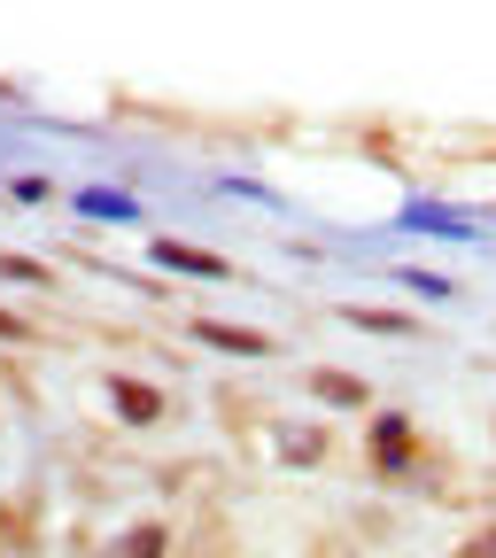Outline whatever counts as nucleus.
I'll return each instance as SVG.
<instances>
[{"label":"nucleus","instance_id":"nucleus-1","mask_svg":"<svg viewBox=\"0 0 496 558\" xmlns=\"http://www.w3.org/2000/svg\"><path fill=\"white\" fill-rule=\"evenodd\" d=\"M365 465L380 481H411L419 465H427V435H419L411 411H373L365 418Z\"/></svg>","mask_w":496,"mask_h":558},{"label":"nucleus","instance_id":"nucleus-2","mask_svg":"<svg viewBox=\"0 0 496 558\" xmlns=\"http://www.w3.org/2000/svg\"><path fill=\"white\" fill-rule=\"evenodd\" d=\"M186 333H194V349H218V357H241V365L279 357V341H271L264 326H233V318H186Z\"/></svg>","mask_w":496,"mask_h":558},{"label":"nucleus","instance_id":"nucleus-3","mask_svg":"<svg viewBox=\"0 0 496 558\" xmlns=\"http://www.w3.org/2000/svg\"><path fill=\"white\" fill-rule=\"evenodd\" d=\"M101 396H109V411L124 427H164V411H171V396L156 380H140V373H101Z\"/></svg>","mask_w":496,"mask_h":558},{"label":"nucleus","instance_id":"nucleus-4","mask_svg":"<svg viewBox=\"0 0 496 558\" xmlns=\"http://www.w3.org/2000/svg\"><path fill=\"white\" fill-rule=\"evenodd\" d=\"M148 256H156V271H179V279H233V256L194 248V241H179V233H156Z\"/></svg>","mask_w":496,"mask_h":558},{"label":"nucleus","instance_id":"nucleus-5","mask_svg":"<svg viewBox=\"0 0 496 558\" xmlns=\"http://www.w3.org/2000/svg\"><path fill=\"white\" fill-rule=\"evenodd\" d=\"M311 396H318L326 411H373V380L341 373V365H318V373H311Z\"/></svg>","mask_w":496,"mask_h":558},{"label":"nucleus","instance_id":"nucleus-6","mask_svg":"<svg viewBox=\"0 0 496 558\" xmlns=\"http://www.w3.org/2000/svg\"><path fill=\"white\" fill-rule=\"evenodd\" d=\"M70 209L101 226H140V194H117V186H70Z\"/></svg>","mask_w":496,"mask_h":558},{"label":"nucleus","instance_id":"nucleus-7","mask_svg":"<svg viewBox=\"0 0 496 558\" xmlns=\"http://www.w3.org/2000/svg\"><path fill=\"white\" fill-rule=\"evenodd\" d=\"M341 318L358 326V333H396V341L427 333V318H419V311H373V303H341Z\"/></svg>","mask_w":496,"mask_h":558},{"label":"nucleus","instance_id":"nucleus-8","mask_svg":"<svg viewBox=\"0 0 496 558\" xmlns=\"http://www.w3.org/2000/svg\"><path fill=\"white\" fill-rule=\"evenodd\" d=\"M0 288H39V295H55L62 279H55V264H39V256H16V248H0Z\"/></svg>","mask_w":496,"mask_h":558},{"label":"nucleus","instance_id":"nucleus-9","mask_svg":"<svg viewBox=\"0 0 496 558\" xmlns=\"http://www.w3.org/2000/svg\"><path fill=\"white\" fill-rule=\"evenodd\" d=\"M171 550V527L164 520H132L117 543H109V558H164Z\"/></svg>","mask_w":496,"mask_h":558},{"label":"nucleus","instance_id":"nucleus-10","mask_svg":"<svg viewBox=\"0 0 496 558\" xmlns=\"http://www.w3.org/2000/svg\"><path fill=\"white\" fill-rule=\"evenodd\" d=\"M396 279H403L419 303H450V295H458V279H443V271H427V264H396Z\"/></svg>","mask_w":496,"mask_h":558},{"label":"nucleus","instance_id":"nucleus-11","mask_svg":"<svg viewBox=\"0 0 496 558\" xmlns=\"http://www.w3.org/2000/svg\"><path fill=\"white\" fill-rule=\"evenodd\" d=\"M411 226H427V233H465L450 209H435V202H419V209H411Z\"/></svg>","mask_w":496,"mask_h":558},{"label":"nucleus","instance_id":"nucleus-12","mask_svg":"<svg viewBox=\"0 0 496 558\" xmlns=\"http://www.w3.org/2000/svg\"><path fill=\"white\" fill-rule=\"evenodd\" d=\"M450 558H496V520H488V527H473V535H465Z\"/></svg>","mask_w":496,"mask_h":558},{"label":"nucleus","instance_id":"nucleus-13","mask_svg":"<svg viewBox=\"0 0 496 558\" xmlns=\"http://www.w3.org/2000/svg\"><path fill=\"white\" fill-rule=\"evenodd\" d=\"M9 194H16V202H24V209H39V202H47V194H55V179H9Z\"/></svg>","mask_w":496,"mask_h":558},{"label":"nucleus","instance_id":"nucleus-14","mask_svg":"<svg viewBox=\"0 0 496 558\" xmlns=\"http://www.w3.org/2000/svg\"><path fill=\"white\" fill-rule=\"evenodd\" d=\"M0 341H9V349H24V341H32V326H24L16 311H0Z\"/></svg>","mask_w":496,"mask_h":558}]
</instances>
